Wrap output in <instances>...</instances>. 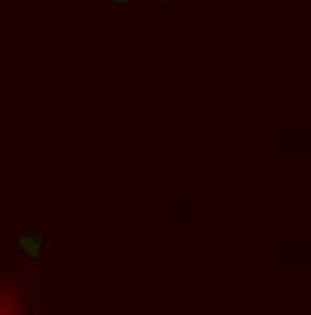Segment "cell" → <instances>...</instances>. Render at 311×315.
Returning a JSON list of instances; mask_svg holds the SVG:
<instances>
[{"label":"cell","mask_w":311,"mask_h":315,"mask_svg":"<svg viewBox=\"0 0 311 315\" xmlns=\"http://www.w3.org/2000/svg\"><path fill=\"white\" fill-rule=\"evenodd\" d=\"M18 248L26 254L28 258L38 260L42 256L43 248V237L40 234H24L18 239Z\"/></svg>","instance_id":"cell-1"},{"label":"cell","mask_w":311,"mask_h":315,"mask_svg":"<svg viewBox=\"0 0 311 315\" xmlns=\"http://www.w3.org/2000/svg\"><path fill=\"white\" fill-rule=\"evenodd\" d=\"M109 2H113V4H118V5H128V4H132L133 0H109Z\"/></svg>","instance_id":"cell-2"},{"label":"cell","mask_w":311,"mask_h":315,"mask_svg":"<svg viewBox=\"0 0 311 315\" xmlns=\"http://www.w3.org/2000/svg\"><path fill=\"white\" fill-rule=\"evenodd\" d=\"M161 4H163V2H173V0H159Z\"/></svg>","instance_id":"cell-3"}]
</instances>
